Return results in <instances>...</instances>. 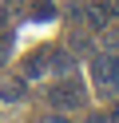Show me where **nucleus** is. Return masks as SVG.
<instances>
[{
  "mask_svg": "<svg viewBox=\"0 0 119 123\" xmlns=\"http://www.w3.org/2000/svg\"><path fill=\"white\" fill-rule=\"evenodd\" d=\"M20 95H24V75H20V80H4V87H0V99H4V103H16Z\"/></svg>",
  "mask_w": 119,
  "mask_h": 123,
  "instance_id": "obj_4",
  "label": "nucleus"
},
{
  "mask_svg": "<svg viewBox=\"0 0 119 123\" xmlns=\"http://www.w3.org/2000/svg\"><path fill=\"white\" fill-rule=\"evenodd\" d=\"M91 83L103 95H115L119 91V56L115 52H103V56L91 60Z\"/></svg>",
  "mask_w": 119,
  "mask_h": 123,
  "instance_id": "obj_1",
  "label": "nucleus"
},
{
  "mask_svg": "<svg viewBox=\"0 0 119 123\" xmlns=\"http://www.w3.org/2000/svg\"><path fill=\"white\" fill-rule=\"evenodd\" d=\"M44 123H68V111H56V115H48Z\"/></svg>",
  "mask_w": 119,
  "mask_h": 123,
  "instance_id": "obj_7",
  "label": "nucleus"
},
{
  "mask_svg": "<svg viewBox=\"0 0 119 123\" xmlns=\"http://www.w3.org/2000/svg\"><path fill=\"white\" fill-rule=\"evenodd\" d=\"M48 95V103L56 107V111H75V107H83V87H79L75 80H60V83H52V87L44 91Z\"/></svg>",
  "mask_w": 119,
  "mask_h": 123,
  "instance_id": "obj_2",
  "label": "nucleus"
},
{
  "mask_svg": "<svg viewBox=\"0 0 119 123\" xmlns=\"http://www.w3.org/2000/svg\"><path fill=\"white\" fill-rule=\"evenodd\" d=\"M48 56H52V52H32V56H24V64H20V75H24V83L28 80H40V75L48 72Z\"/></svg>",
  "mask_w": 119,
  "mask_h": 123,
  "instance_id": "obj_3",
  "label": "nucleus"
},
{
  "mask_svg": "<svg viewBox=\"0 0 119 123\" xmlns=\"http://www.w3.org/2000/svg\"><path fill=\"white\" fill-rule=\"evenodd\" d=\"M28 123H44V119H28Z\"/></svg>",
  "mask_w": 119,
  "mask_h": 123,
  "instance_id": "obj_9",
  "label": "nucleus"
},
{
  "mask_svg": "<svg viewBox=\"0 0 119 123\" xmlns=\"http://www.w3.org/2000/svg\"><path fill=\"white\" fill-rule=\"evenodd\" d=\"M95 8H99L107 20H119V0H95Z\"/></svg>",
  "mask_w": 119,
  "mask_h": 123,
  "instance_id": "obj_6",
  "label": "nucleus"
},
{
  "mask_svg": "<svg viewBox=\"0 0 119 123\" xmlns=\"http://www.w3.org/2000/svg\"><path fill=\"white\" fill-rule=\"evenodd\" d=\"M4 52H8V32L0 28V56H4Z\"/></svg>",
  "mask_w": 119,
  "mask_h": 123,
  "instance_id": "obj_8",
  "label": "nucleus"
},
{
  "mask_svg": "<svg viewBox=\"0 0 119 123\" xmlns=\"http://www.w3.org/2000/svg\"><path fill=\"white\" fill-rule=\"evenodd\" d=\"M52 16H56V8L48 0H36V4H32V20H52Z\"/></svg>",
  "mask_w": 119,
  "mask_h": 123,
  "instance_id": "obj_5",
  "label": "nucleus"
}]
</instances>
